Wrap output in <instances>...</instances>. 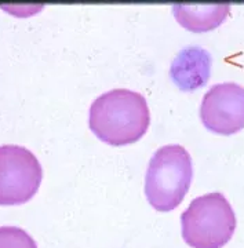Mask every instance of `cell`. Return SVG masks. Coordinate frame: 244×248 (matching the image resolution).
<instances>
[{
    "instance_id": "1",
    "label": "cell",
    "mask_w": 244,
    "mask_h": 248,
    "mask_svg": "<svg viewBox=\"0 0 244 248\" xmlns=\"http://www.w3.org/2000/svg\"><path fill=\"white\" fill-rule=\"evenodd\" d=\"M149 123L150 113L145 97L127 89L104 93L91 104L88 112L90 130L97 138L114 146L141 140Z\"/></svg>"
},
{
    "instance_id": "2",
    "label": "cell",
    "mask_w": 244,
    "mask_h": 248,
    "mask_svg": "<svg viewBox=\"0 0 244 248\" xmlns=\"http://www.w3.org/2000/svg\"><path fill=\"white\" fill-rule=\"evenodd\" d=\"M193 178L192 157L181 145L157 149L145 175V195L149 204L162 213L173 211L182 203Z\"/></svg>"
},
{
    "instance_id": "3",
    "label": "cell",
    "mask_w": 244,
    "mask_h": 248,
    "mask_svg": "<svg viewBox=\"0 0 244 248\" xmlns=\"http://www.w3.org/2000/svg\"><path fill=\"white\" fill-rule=\"evenodd\" d=\"M182 237L192 248H222L232 239L236 215L227 197L214 192L192 200L181 215Z\"/></svg>"
},
{
    "instance_id": "4",
    "label": "cell",
    "mask_w": 244,
    "mask_h": 248,
    "mask_svg": "<svg viewBox=\"0 0 244 248\" xmlns=\"http://www.w3.org/2000/svg\"><path fill=\"white\" fill-rule=\"evenodd\" d=\"M43 170L29 149L19 145L0 146V205L29 202L42 184Z\"/></svg>"
},
{
    "instance_id": "5",
    "label": "cell",
    "mask_w": 244,
    "mask_h": 248,
    "mask_svg": "<svg viewBox=\"0 0 244 248\" xmlns=\"http://www.w3.org/2000/svg\"><path fill=\"white\" fill-rule=\"evenodd\" d=\"M200 119L212 133L232 135L244 128V87L237 83H219L206 93Z\"/></svg>"
},
{
    "instance_id": "6",
    "label": "cell",
    "mask_w": 244,
    "mask_h": 248,
    "mask_svg": "<svg viewBox=\"0 0 244 248\" xmlns=\"http://www.w3.org/2000/svg\"><path fill=\"white\" fill-rule=\"evenodd\" d=\"M212 58L200 46H188L177 54L170 68V78L182 91H195L207 84Z\"/></svg>"
},
{
    "instance_id": "7",
    "label": "cell",
    "mask_w": 244,
    "mask_h": 248,
    "mask_svg": "<svg viewBox=\"0 0 244 248\" xmlns=\"http://www.w3.org/2000/svg\"><path fill=\"white\" fill-rule=\"evenodd\" d=\"M229 4H174L175 19L191 32H209L218 28L229 16Z\"/></svg>"
},
{
    "instance_id": "8",
    "label": "cell",
    "mask_w": 244,
    "mask_h": 248,
    "mask_svg": "<svg viewBox=\"0 0 244 248\" xmlns=\"http://www.w3.org/2000/svg\"><path fill=\"white\" fill-rule=\"evenodd\" d=\"M0 248H37V246L25 231L16 226H1Z\"/></svg>"
}]
</instances>
